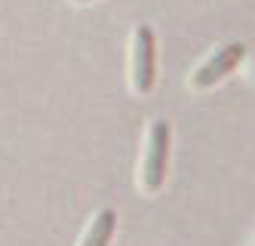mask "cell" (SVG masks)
<instances>
[{
	"label": "cell",
	"mask_w": 255,
	"mask_h": 246,
	"mask_svg": "<svg viewBox=\"0 0 255 246\" xmlns=\"http://www.w3.org/2000/svg\"><path fill=\"white\" fill-rule=\"evenodd\" d=\"M154 68H157L154 31L148 25H138L135 34H132V62H129V77H132V89L135 92H151Z\"/></svg>",
	"instance_id": "2"
},
{
	"label": "cell",
	"mask_w": 255,
	"mask_h": 246,
	"mask_svg": "<svg viewBox=\"0 0 255 246\" xmlns=\"http://www.w3.org/2000/svg\"><path fill=\"white\" fill-rule=\"evenodd\" d=\"M77 3H89V0H77Z\"/></svg>",
	"instance_id": "5"
},
{
	"label": "cell",
	"mask_w": 255,
	"mask_h": 246,
	"mask_svg": "<svg viewBox=\"0 0 255 246\" xmlns=\"http://www.w3.org/2000/svg\"><path fill=\"white\" fill-rule=\"evenodd\" d=\"M114 228H117V216L114 210H102L93 222H89V228L80 240V246H108L114 237Z\"/></svg>",
	"instance_id": "4"
},
{
	"label": "cell",
	"mask_w": 255,
	"mask_h": 246,
	"mask_svg": "<svg viewBox=\"0 0 255 246\" xmlns=\"http://www.w3.org/2000/svg\"><path fill=\"white\" fill-rule=\"evenodd\" d=\"M243 55H246V46L243 43H228V46H222L209 62H203V65L191 74V86L194 89H206V86L218 83L225 74H231L237 65L243 62Z\"/></svg>",
	"instance_id": "3"
},
{
	"label": "cell",
	"mask_w": 255,
	"mask_h": 246,
	"mask_svg": "<svg viewBox=\"0 0 255 246\" xmlns=\"http://www.w3.org/2000/svg\"><path fill=\"white\" fill-rule=\"evenodd\" d=\"M169 145H172V129L166 120H154L148 129V145L141 154V169H138V185L141 191H160L163 179H166V166H169Z\"/></svg>",
	"instance_id": "1"
}]
</instances>
